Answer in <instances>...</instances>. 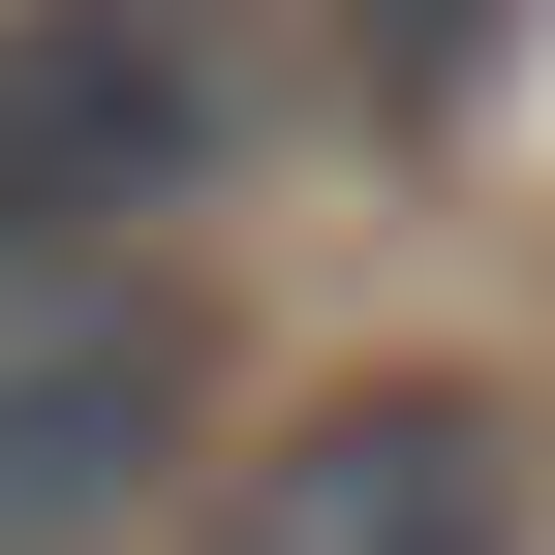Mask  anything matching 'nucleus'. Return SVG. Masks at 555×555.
Wrapping results in <instances>:
<instances>
[{
  "instance_id": "f03ea898",
  "label": "nucleus",
  "mask_w": 555,
  "mask_h": 555,
  "mask_svg": "<svg viewBox=\"0 0 555 555\" xmlns=\"http://www.w3.org/2000/svg\"><path fill=\"white\" fill-rule=\"evenodd\" d=\"M185 463H217V309H185L155 247L0 278V555H124Z\"/></svg>"
},
{
  "instance_id": "f257e3e1",
  "label": "nucleus",
  "mask_w": 555,
  "mask_h": 555,
  "mask_svg": "<svg viewBox=\"0 0 555 555\" xmlns=\"http://www.w3.org/2000/svg\"><path fill=\"white\" fill-rule=\"evenodd\" d=\"M278 124V0H0V278L217 217Z\"/></svg>"
},
{
  "instance_id": "7ed1b4c3",
  "label": "nucleus",
  "mask_w": 555,
  "mask_h": 555,
  "mask_svg": "<svg viewBox=\"0 0 555 555\" xmlns=\"http://www.w3.org/2000/svg\"><path fill=\"white\" fill-rule=\"evenodd\" d=\"M185 555H525V401L494 371H339L217 463Z\"/></svg>"
},
{
  "instance_id": "20e7f679",
  "label": "nucleus",
  "mask_w": 555,
  "mask_h": 555,
  "mask_svg": "<svg viewBox=\"0 0 555 555\" xmlns=\"http://www.w3.org/2000/svg\"><path fill=\"white\" fill-rule=\"evenodd\" d=\"M494 31H525V0H339V93H371L401 155H433V124L494 93Z\"/></svg>"
}]
</instances>
